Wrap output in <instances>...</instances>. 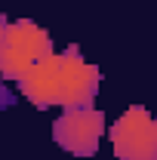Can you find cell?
<instances>
[{
	"label": "cell",
	"instance_id": "cell-1",
	"mask_svg": "<svg viewBox=\"0 0 157 160\" xmlns=\"http://www.w3.org/2000/svg\"><path fill=\"white\" fill-rule=\"evenodd\" d=\"M99 86H102V71L80 56L77 46H68L62 56L53 52L19 80V92L34 108L62 105L65 111L93 105Z\"/></svg>",
	"mask_w": 157,
	"mask_h": 160
},
{
	"label": "cell",
	"instance_id": "cell-2",
	"mask_svg": "<svg viewBox=\"0 0 157 160\" xmlns=\"http://www.w3.org/2000/svg\"><path fill=\"white\" fill-rule=\"evenodd\" d=\"M53 56L49 34L31 19H19L6 28V40L0 46V77L22 80L34 65Z\"/></svg>",
	"mask_w": 157,
	"mask_h": 160
},
{
	"label": "cell",
	"instance_id": "cell-3",
	"mask_svg": "<svg viewBox=\"0 0 157 160\" xmlns=\"http://www.w3.org/2000/svg\"><path fill=\"white\" fill-rule=\"evenodd\" d=\"M117 160H157V117L145 108H126L111 126Z\"/></svg>",
	"mask_w": 157,
	"mask_h": 160
},
{
	"label": "cell",
	"instance_id": "cell-4",
	"mask_svg": "<svg viewBox=\"0 0 157 160\" xmlns=\"http://www.w3.org/2000/svg\"><path fill=\"white\" fill-rule=\"evenodd\" d=\"M105 132V114L96 108H68L53 123V139L74 157H93L99 151V139Z\"/></svg>",
	"mask_w": 157,
	"mask_h": 160
},
{
	"label": "cell",
	"instance_id": "cell-5",
	"mask_svg": "<svg viewBox=\"0 0 157 160\" xmlns=\"http://www.w3.org/2000/svg\"><path fill=\"white\" fill-rule=\"evenodd\" d=\"M16 102V96H13V89L6 86V83H0V111H6L9 105Z\"/></svg>",
	"mask_w": 157,
	"mask_h": 160
},
{
	"label": "cell",
	"instance_id": "cell-6",
	"mask_svg": "<svg viewBox=\"0 0 157 160\" xmlns=\"http://www.w3.org/2000/svg\"><path fill=\"white\" fill-rule=\"evenodd\" d=\"M6 28H9V22H6V16L0 12V46H3V40H6Z\"/></svg>",
	"mask_w": 157,
	"mask_h": 160
}]
</instances>
